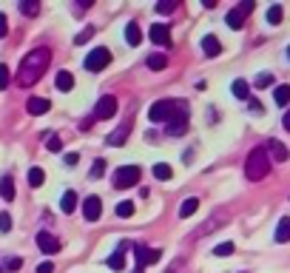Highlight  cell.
<instances>
[{"label":"cell","instance_id":"6da1fadb","mask_svg":"<svg viewBox=\"0 0 290 273\" xmlns=\"http://www.w3.org/2000/svg\"><path fill=\"white\" fill-rule=\"evenodd\" d=\"M51 60V51L46 49V46H37V49H31L26 57L20 60V72H17V86L20 88H31L37 83V80L46 74V65H49Z\"/></svg>","mask_w":290,"mask_h":273},{"label":"cell","instance_id":"7a4b0ae2","mask_svg":"<svg viewBox=\"0 0 290 273\" xmlns=\"http://www.w3.org/2000/svg\"><path fill=\"white\" fill-rule=\"evenodd\" d=\"M268 174H270L268 151H265V148H253V151L247 154V159H245V177L250 182H259V180H265Z\"/></svg>","mask_w":290,"mask_h":273},{"label":"cell","instance_id":"3957f363","mask_svg":"<svg viewBox=\"0 0 290 273\" xmlns=\"http://www.w3.org/2000/svg\"><path fill=\"white\" fill-rule=\"evenodd\" d=\"M182 108H188L185 103H179V100H157L151 108H148V120L151 122H171L176 114H179Z\"/></svg>","mask_w":290,"mask_h":273},{"label":"cell","instance_id":"277c9868","mask_svg":"<svg viewBox=\"0 0 290 273\" xmlns=\"http://www.w3.org/2000/svg\"><path fill=\"white\" fill-rule=\"evenodd\" d=\"M253 6H256L253 0H242L236 9H231V12H228V17H225L228 26H231V29H242V26H245V17L253 12Z\"/></svg>","mask_w":290,"mask_h":273},{"label":"cell","instance_id":"5b68a950","mask_svg":"<svg viewBox=\"0 0 290 273\" xmlns=\"http://www.w3.org/2000/svg\"><path fill=\"white\" fill-rule=\"evenodd\" d=\"M139 182V168L137 165H123L114 171V188H131Z\"/></svg>","mask_w":290,"mask_h":273},{"label":"cell","instance_id":"8992f818","mask_svg":"<svg viewBox=\"0 0 290 273\" xmlns=\"http://www.w3.org/2000/svg\"><path fill=\"white\" fill-rule=\"evenodd\" d=\"M108 63H111V51L105 49V46H100V49H91V54L86 57V69H88V72H102Z\"/></svg>","mask_w":290,"mask_h":273},{"label":"cell","instance_id":"52a82bcc","mask_svg":"<svg viewBox=\"0 0 290 273\" xmlns=\"http://www.w3.org/2000/svg\"><path fill=\"white\" fill-rule=\"evenodd\" d=\"M94 114H97V120H111L117 114V97H111V94L100 97L94 106Z\"/></svg>","mask_w":290,"mask_h":273},{"label":"cell","instance_id":"ba28073f","mask_svg":"<svg viewBox=\"0 0 290 273\" xmlns=\"http://www.w3.org/2000/svg\"><path fill=\"white\" fill-rule=\"evenodd\" d=\"M185 131H188V108H182L179 114H176L174 120L168 122L165 134H168V136H182Z\"/></svg>","mask_w":290,"mask_h":273},{"label":"cell","instance_id":"9c48e42d","mask_svg":"<svg viewBox=\"0 0 290 273\" xmlns=\"http://www.w3.org/2000/svg\"><path fill=\"white\" fill-rule=\"evenodd\" d=\"M100 214H102L100 196H86V199H83V216H86L88 222H97V219H100Z\"/></svg>","mask_w":290,"mask_h":273},{"label":"cell","instance_id":"30bf717a","mask_svg":"<svg viewBox=\"0 0 290 273\" xmlns=\"http://www.w3.org/2000/svg\"><path fill=\"white\" fill-rule=\"evenodd\" d=\"M37 248L51 256V253H60V248H63V245H60V239H57V236H51V233L40 230V233H37Z\"/></svg>","mask_w":290,"mask_h":273},{"label":"cell","instance_id":"8fae6325","mask_svg":"<svg viewBox=\"0 0 290 273\" xmlns=\"http://www.w3.org/2000/svg\"><path fill=\"white\" fill-rule=\"evenodd\" d=\"M134 256H137V267H148V265H154V262H160L162 251H157V248H137Z\"/></svg>","mask_w":290,"mask_h":273},{"label":"cell","instance_id":"7c38bea8","mask_svg":"<svg viewBox=\"0 0 290 273\" xmlns=\"http://www.w3.org/2000/svg\"><path fill=\"white\" fill-rule=\"evenodd\" d=\"M151 40H154V46H162V49L171 46V31H168L165 23H154L151 26Z\"/></svg>","mask_w":290,"mask_h":273},{"label":"cell","instance_id":"4fadbf2b","mask_svg":"<svg viewBox=\"0 0 290 273\" xmlns=\"http://www.w3.org/2000/svg\"><path fill=\"white\" fill-rule=\"evenodd\" d=\"M49 108H51V103L46 100V97H29V103H26V111H29V114H34V117L46 114Z\"/></svg>","mask_w":290,"mask_h":273},{"label":"cell","instance_id":"5bb4252c","mask_svg":"<svg viewBox=\"0 0 290 273\" xmlns=\"http://www.w3.org/2000/svg\"><path fill=\"white\" fill-rule=\"evenodd\" d=\"M265 151H268V157H270V159H276V162H284V159L290 157V151H287V148H284L282 143H279V140H270V143H268V148H265Z\"/></svg>","mask_w":290,"mask_h":273},{"label":"cell","instance_id":"9a60e30c","mask_svg":"<svg viewBox=\"0 0 290 273\" xmlns=\"http://www.w3.org/2000/svg\"><path fill=\"white\" fill-rule=\"evenodd\" d=\"M202 51L208 54V57H219V54H222V43H219V37H213V35L202 37Z\"/></svg>","mask_w":290,"mask_h":273},{"label":"cell","instance_id":"2e32d148","mask_svg":"<svg viewBox=\"0 0 290 273\" xmlns=\"http://www.w3.org/2000/svg\"><path fill=\"white\" fill-rule=\"evenodd\" d=\"M128 131H131V125H128V122H123V125H120L117 131H111L105 143H108V145H123V143H125V136H128Z\"/></svg>","mask_w":290,"mask_h":273},{"label":"cell","instance_id":"e0dca14e","mask_svg":"<svg viewBox=\"0 0 290 273\" xmlns=\"http://www.w3.org/2000/svg\"><path fill=\"white\" fill-rule=\"evenodd\" d=\"M60 211H63V214H74V211H77V194H74V191H65L63 194V199H60Z\"/></svg>","mask_w":290,"mask_h":273},{"label":"cell","instance_id":"ac0fdd59","mask_svg":"<svg viewBox=\"0 0 290 273\" xmlns=\"http://www.w3.org/2000/svg\"><path fill=\"white\" fill-rule=\"evenodd\" d=\"M139 40H142L139 26H137V23H128V26H125V43H128V46H139Z\"/></svg>","mask_w":290,"mask_h":273},{"label":"cell","instance_id":"d6986e66","mask_svg":"<svg viewBox=\"0 0 290 273\" xmlns=\"http://www.w3.org/2000/svg\"><path fill=\"white\" fill-rule=\"evenodd\" d=\"M276 242L284 245L290 242V219L284 216V219H279V228H276Z\"/></svg>","mask_w":290,"mask_h":273},{"label":"cell","instance_id":"ffe728a7","mask_svg":"<svg viewBox=\"0 0 290 273\" xmlns=\"http://www.w3.org/2000/svg\"><path fill=\"white\" fill-rule=\"evenodd\" d=\"M145 63H148V69H154V72H162V69L168 65V57H165V54H160V51H154V54H148Z\"/></svg>","mask_w":290,"mask_h":273},{"label":"cell","instance_id":"44dd1931","mask_svg":"<svg viewBox=\"0 0 290 273\" xmlns=\"http://www.w3.org/2000/svg\"><path fill=\"white\" fill-rule=\"evenodd\" d=\"M0 196L6 202L15 199V182H12V177H3V180H0Z\"/></svg>","mask_w":290,"mask_h":273},{"label":"cell","instance_id":"7402d4cb","mask_svg":"<svg viewBox=\"0 0 290 273\" xmlns=\"http://www.w3.org/2000/svg\"><path fill=\"white\" fill-rule=\"evenodd\" d=\"M105 265H108L111 270H123L125 267V251H114L108 259H105Z\"/></svg>","mask_w":290,"mask_h":273},{"label":"cell","instance_id":"603a6c76","mask_svg":"<svg viewBox=\"0 0 290 273\" xmlns=\"http://www.w3.org/2000/svg\"><path fill=\"white\" fill-rule=\"evenodd\" d=\"M196 208H199V199H196V196H188V199L179 205V219H185V216L196 214Z\"/></svg>","mask_w":290,"mask_h":273},{"label":"cell","instance_id":"cb8c5ba5","mask_svg":"<svg viewBox=\"0 0 290 273\" xmlns=\"http://www.w3.org/2000/svg\"><path fill=\"white\" fill-rule=\"evenodd\" d=\"M231 91H233V97H236V100H247V97H250V88H247L245 80H233Z\"/></svg>","mask_w":290,"mask_h":273},{"label":"cell","instance_id":"d4e9b609","mask_svg":"<svg viewBox=\"0 0 290 273\" xmlns=\"http://www.w3.org/2000/svg\"><path fill=\"white\" fill-rule=\"evenodd\" d=\"M54 83H57L60 91H71V88H74V77H71V72H60Z\"/></svg>","mask_w":290,"mask_h":273},{"label":"cell","instance_id":"484cf974","mask_svg":"<svg viewBox=\"0 0 290 273\" xmlns=\"http://www.w3.org/2000/svg\"><path fill=\"white\" fill-rule=\"evenodd\" d=\"M273 100H276V106H287L290 103V86H276L273 88Z\"/></svg>","mask_w":290,"mask_h":273},{"label":"cell","instance_id":"4316f807","mask_svg":"<svg viewBox=\"0 0 290 273\" xmlns=\"http://www.w3.org/2000/svg\"><path fill=\"white\" fill-rule=\"evenodd\" d=\"M20 15L37 17V15H40V3H37V0H23V3H20Z\"/></svg>","mask_w":290,"mask_h":273},{"label":"cell","instance_id":"83f0119b","mask_svg":"<svg viewBox=\"0 0 290 273\" xmlns=\"http://www.w3.org/2000/svg\"><path fill=\"white\" fill-rule=\"evenodd\" d=\"M134 211H137V205H134L131 199H123L120 205H117V216H120V219H128V216H134Z\"/></svg>","mask_w":290,"mask_h":273},{"label":"cell","instance_id":"f1b7e54d","mask_svg":"<svg viewBox=\"0 0 290 273\" xmlns=\"http://www.w3.org/2000/svg\"><path fill=\"white\" fill-rule=\"evenodd\" d=\"M154 177H157V180H171L174 171H171V165H165V162H157V165H154Z\"/></svg>","mask_w":290,"mask_h":273},{"label":"cell","instance_id":"f546056e","mask_svg":"<svg viewBox=\"0 0 290 273\" xmlns=\"http://www.w3.org/2000/svg\"><path fill=\"white\" fill-rule=\"evenodd\" d=\"M43 180H46L43 168H31V171H29V185L31 188H40V185H43Z\"/></svg>","mask_w":290,"mask_h":273},{"label":"cell","instance_id":"4dcf8cb0","mask_svg":"<svg viewBox=\"0 0 290 273\" xmlns=\"http://www.w3.org/2000/svg\"><path fill=\"white\" fill-rule=\"evenodd\" d=\"M282 15H284L282 6H270L268 9V23L270 26H279V23H282Z\"/></svg>","mask_w":290,"mask_h":273},{"label":"cell","instance_id":"1f68e13d","mask_svg":"<svg viewBox=\"0 0 290 273\" xmlns=\"http://www.w3.org/2000/svg\"><path fill=\"white\" fill-rule=\"evenodd\" d=\"M91 37H94V26H86V29H83L80 35L74 37V46H83V43H88Z\"/></svg>","mask_w":290,"mask_h":273},{"label":"cell","instance_id":"d6a6232c","mask_svg":"<svg viewBox=\"0 0 290 273\" xmlns=\"http://www.w3.org/2000/svg\"><path fill=\"white\" fill-rule=\"evenodd\" d=\"M102 174H105V159H94V165H91V177L100 180Z\"/></svg>","mask_w":290,"mask_h":273},{"label":"cell","instance_id":"836d02e7","mask_svg":"<svg viewBox=\"0 0 290 273\" xmlns=\"http://www.w3.org/2000/svg\"><path fill=\"white\" fill-rule=\"evenodd\" d=\"M213 253H216V256H231V253H233V242L216 245V248H213Z\"/></svg>","mask_w":290,"mask_h":273},{"label":"cell","instance_id":"e575fe53","mask_svg":"<svg viewBox=\"0 0 290 273\" xmlns=\"http://www.w3.org/2000/svg\"><path fill=\"white\" fill-rule=\"evenodd\" d=\"M174 9H176V0H165V3H157V12H160V15H171Z\"/></svg>","mask_w":290,"mask_h":273},{"label":"cell","instance_id":"d590c367","mask_svg":"<svg viewBox=\"0 0 290 273\" xmlns=\"http://www.w3.org/2000/svg\"><path fill=\"white\" fill-rule=\"evenodd\" d=\"M46 148H49V151H54V154H57L60 148H63V140H60V136H49V140H46Z\"/></svg>","mask_w":290,"mask_h":273},{"label":"cell","instance_id":"8d00e7d4","mask_svg":"<svg viewBox=\"0 0 290 273\" xmlns=\"http://www.w3.org/2000/svg\"><path fill=\"white\" fill-rule=\"evenodd\" d=\"M9 230H12V216L3 211V214H0V233H9Z\"/></svg>","mask_w":290,"mask_h":273},{"label":"cell","instance_id":"74e56055","mask_svg":"<svg viewBox=\"0 0 290 273\" xmlns=\"http://www.w3.org/2000/svg\"><path fill=\"white\" fill-rule=\"evenodd\" d=\"M270 83H273V74H268V72H265V74H259V77H256V88H268Z\"/></svg>","mask_w":290,"mask_h":273},{"label":"cell","instance_id":"f35d334b","mask_svg":"<svg viewBox=\"0 0 290 273\" xmlns=\"http://www.w3.org/2000/svg\"><path fill=\"white\" fill-rule=\"evenodd\" d=\"M20 267H23V259H9V262H6V265H3V270H20Z\"/></svg>","mask_w":290,"mask_h":273},{"label":"cell","instance_id":"ab89813d","mask_svg":"<svg viewBox=\"0 0 290 273\" xmlns=\"http://www.w3.org/2000/svg\"><path fill=\"white\" fill-rule=\"evenodd\" d=\"M6 86H9V69L6 65H0V91H3Z\"/></svg>","mask_w":290,"mask_h":273},{"label":"cell","instance_id":"60d3db41","mask_svg":"<svg viewBox=\"0 0 290 273\" xmlns=\"http://www.w3.org/2000/svg\"><path fill=\"white\" fill-rule=\"evenodd\" d=\"M63 162H65V165H71V168H74L77 162H80V154H74V151H71V154H65V159H63Z\"/></svg>","mask_w":290,"mask_h":273},{"label":"cell","instance_id":"b9f144b4","mask_svg":"<svg viewBox=\"0 0 290 273\" xmlns=\"http://www.w3.org/2000/svg\"><path fill=\"white\" fill-rule=\"evenodd\" d=\"M9 35V20H6V15H0V37H6Z\"/></svg>","mask_w":290,"mask_h":273},{"label":"cell","instance_id":"7bdbcfd3","mask_svg":"<svg viewBox=\"0 0 290 273\" xmlns=\"http://www.w3.org/2000/svg\"><path fill=\"white\" fill-rule=\"evenodd\" d=\"M37 273H54V265H51V262H43V265H37Z\"/></svg>","mask_w":290,"mask_h":273},{"label":"cell","instance_id":"ee69618b","mask_svg":"<svg viewBox=\"0 0 290 273\" xmlns=\"http://www.w3.org/2000/svg\"><path fill=\"white\" fill-rule=\"evenodd\" d=\"M250 108H253L256 114H262V111H265V108H262V103H259V100H250Z\"/></svg>","mask_w":290,"mask_h":273},{"label":"cell","instance_id":"f6af8a7d","mask_svg":"<svg viewBox=\"0 0 290 273\" xmlns=\"http://www.w3.org/2000/svg\"><path fill=\"white\" fill-rule=\"evenodd\" d=\"M282 122H284V131H290V111H284V120Z\"/></svg>","mask_w":290,"mask_h":273},{"label":"cell","instance_id":"bcb514c9","mask_svg":"<svg viewBox=\"0 0 290 273\" xmlns=\"http://www.w3.org/2000/svg\"><path fill=\"white\" fill-rule=\"evenodd\" d=\"M134 273H145V267H134Z\"/></svg>","mask_w":290,"mask_h":273},{"label":"cell","instance_id":"7dc6e473","mask_svg":"<svg viewBox=\"0 0 290 273\" xmlns=\"http://www.w3.org/2000/svg\"><path fill=\"white\" fill-rule=\"evenodd\" d=\"M0 273H6V270H3V265H0Z\"/></svg>","mask_w":290,"mask_h":273},{"label":"cell","instance_id":"c3c4849f","mask_svg":"<svg viewBox=\"0 0 290 273\" xmlns=\"http://www.w3.org/2000/svg\"><path fill=\"white\" fill-rule=\"evenodd\" d=\"M287 57H290V49H287Z\"/></svg>","mask_w":290,"mask_h":273}]
</instances>
